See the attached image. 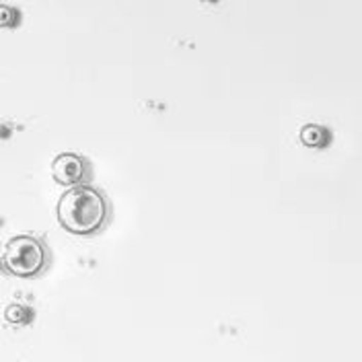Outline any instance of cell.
<instances>
[{"instance_id": "obj_2", "label": "cell", "mask_w": 362, "mask_h": 362, "mask_svg": "<svg viewBox=\"0 0 362 362\" xmlns=\"http://www.w3.org/2000/svg\"><path fill=\"white\" fill-rule=\"evenodd\" d=\"M47 249L45 245L31 237V235H17L13 237L2 253L4 270L17 278H35L47 268Z\"/></svg>"}, {"instance_id": "obj_5", "label": "cell", "mask_w": 362, "mask_h": 362, "mask_svg": "<svg viewBox=\"0 0 362 362\" xmlns=\"http://www.w3.org/2000/svg\"><path fill=\"white\" fill-rule=\"evenodd\" d=\"M4 315H6V319L11 323H15V325H25V323H29L33 319V311L27 309L25 305H8L6 311H4Z\"/></svg>"}, {"instance_id": "obj_1", "label": "cell", "mask_w": 362, "mask_h": 362, "mask_svg": "<svg viewBox=\"0 0 362 362\" xmlns=\"http://www.w3.org/2000/svg\"><path fill=\"white\" fill-rule=\"evenodd\" d=\"M56 214L60 226L70 235L90 237L107 226L112 216V206L101 189L83 183L62 194Z\"/></svg>"}, {"instance_id": "obj_7", "label": "cell", "mask_w": 362, "mask_h": 362, "mask_svg": "<svg viewBox=\"0 0 362 362\" xmlns=\"http://www.w3.org/2000/svg\"><path fill=\"white\" fill-rule=\"evenodd\" d=\"M6 134V128H2V126H0V136H4Z\"/></svg>"}, {"instance_id": "obj_3", "label": "cell", "mask_w": 362, "mask_h": 362, "mask_svg": "<svg viewBox=\"0 0 362 362\" xmlns=\"http://www.w3.org/2000/svg\"><path fill=\"white\" fill-rule=\"evenodd\" d=\"M52 177L56 183L76 187L89 180V163L87 158L78 157L74 153H62L52 160Z\"/></svg>"}, {"instance_id": "obj_6", "label": "cell", "mask_w": 362, "mask_h": 362, "mask_svg": "<svg viewBox=\"0 0 362 362\" xmlns=\"http://www.w3.org/2000/svg\"><path fill=\"white\" fill-rule=\"evenodd\" d=\"M17 23H19V11L8 4H0V27H15Z\"/></svg>"}, {"instance_id": "obj_8", "label": "cell", "mask_w": 362, "mask_h": 362, "mask_svg": "<svg viewBox=\"0 0 362 362\" xmlns=\"http://www.w3.org/2000/svg\"><path fill=\"white\" fill-rule=\"evenodd\" d=\"M0 270H4V264H2V259H0Z\"/></svg>"}, {"instance_id": "obj_4", "label": "cell", "mask_w": 362, "mask_h": 362, "mask_svg": "<svg viewBox=\"0 0 362 362\" xmlns=\"http://www.w3.org/2000/svg\"><path fill=\"white\" fill-rule=\"evenodd\" d=\"M300 142L309 148H325L332 142V134L327 128L317 126V124H307L300 130Z\"/></svg>"}]
</instances>
